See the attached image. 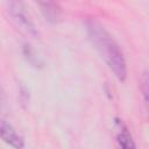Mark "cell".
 <instances>
[{
  "instance_id": "obj_4",
  "label": "cell",
  "mask_w": 149,
  "mask_h": 149,
  "mask_svg": "<svg viewBox=\"0 0 149 149\" xmlns=\"http://www.w3.org/2000/svg\"><path fill=\"white\" fill-rule=\"evenodd\" d=\"M115 128H116V141L120 144V147L125 149H132L135 148V143L133 141V137L126 127V125L121 120L115 121Z\"/></svg>"
},
{
  "instance_id": "obj_1",
  "label": "cell",
  "mask_w": 149,
  "mask_h": 149,
  "mask_svg": "<svg viewBox=\"0 0 149 149\" xmlns=\"http://www.w3.org/2000/svg\"><path fill=\"white\" fill-rule=\"evenodd\" d=\"M85 29L93 48L107 64L114 76L123 81L127 77V64L123 52L108 30L95 19L85 21Z\"/></svg>"
},
{
  "instance_id": "obj_5",
  "label": "cell",
  "mask_w": 149,
  "mask_h": 149,
  "mask_svg": "<svg viewBox=\"0 0 149 149\" xmlns=\"http://www.w3.org/2000/svg\"><path fill=\"white\" fill-rule=\"evenodd\" d=\"M147 86H148V78H147V73H144L143 74V78H142V92L144 94V100L146 101H147V94H148Z\"/></svg>"
},
{
  "instance_id": "obj_2",
  "label": "cell",
  "mask_w": 149,
  "mask_h": 149,
  "mask_svg": "<svg viewBox=\"0 0 149 149\" xmlns=\"http://www.w3.org/2000/svg\"><path fill=\"white\" fill-rule=\"evenodd\" d=\"M8 10L12 16V20L21 31L28 35H36V29L34 27V23L30 20L21 0H9Z\"/></svg>"
},
{
  "instance_id": "obj_3",
  "label": "cell",
  "mask_w": 149,
  "mask_h": 149,
  "mask_svg": "<svg viewBox=\"0 0 149 149\" xmlns=\"http://www.w3.org/2000/svg\"><path fill=\"white\" fill-rule=\"evenodd\" d=\"M0 139L13 148L20 149L24 147V140L22 136L10 123L3 119H0Z\"/></svg>"
},
{
  "instance_id": "obj_6",
  "label": "cell",
  "mask_w": 149,
  "mask_h": 149,
  "mask_svg": "<svg viewBox=\"0 0 149 149\" xmlns=\"http://www.w3.org/2000/svg\"><path fill=\"white\" fill-rule=\"evenodd\" d=\"M2 101V93H1V91H0V102Z\"/></svg>"
}]
</instances>
